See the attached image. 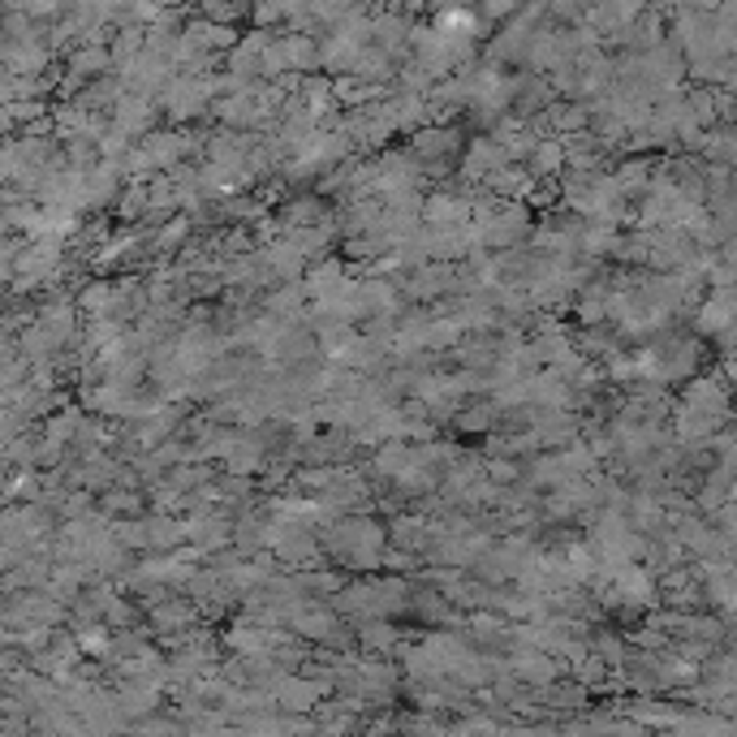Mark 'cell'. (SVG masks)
Returning a JSON list of instances; mask_svg holds the SVG:
<instances>
[{
  "label": "cell",
  "instance_id": "cell-1",
  "mask_svg": "<svg viewBox=\"0 0 737 737\" xmlns=\"http://www.w3.org/2000/svg\"><path fill=\"white\" fill-rule=\"evenodd\" d=\"M104 65H109V53H104V48H82V53H74V60H69L74 82H78V78H87V74H100Z\"/></svg>",
  "mask_w": 737,
  "mask_h": 737
},
{
  "label": "cell",
  "instance_id": "cell-2",
  "mask_svg": "<svg viewBox=\"0 0 737 737\" xmlns=\"http://www.w3.org/2000/svg\"><path fill=\"white\" fill-rule=\"evenodd\" d=\"M22 9L31 22H40V18H60L69 9V0H22Z\"/></svg>",
  "mask_w": 737,
  "mask_h": 737
},
{
  "label": "cell",
  "instance_id": "cell-3",
  "mask_svg": "<svg viewBox=\"0 0 737 737\" xmlns=\"http://www.w3.org/2000/svg\"><path fill=\"white\" fill-rule=\"evenodd\" d=\"M483 13L488 18H510V13H517V0H483Z\"/></svg>",
  "mask_w": 737,
  "mask_h": 737
},
{
  "label": "cell",
  "instance_id": "cell-4",
  "mask_svg": "<svg viewBox=\"0 0 737 737\" xmlns=\"http://www.w3.org/2000/svg\"><path fill=\"white\" fill-rule=\"evenodd\" d=\"M398 4H414V0H398Z\"/></svg>",
  "mask_w": 737,
  "mask_h": 737
},
{
  "label": "cell",
  "instance_id": "cell-5",
  "mask_svg": "<svg viewBox=\"0 0 737 737\" xmlns=\"http://www.w3.org/2000/svg\"><path fill=\"white\" fill-rule=\"evenodd\" d=\"M457 4H461V0H457Z\"/></svg>",
  "mask_w": 737,
  "mask_h": 737
}]
</instances>
